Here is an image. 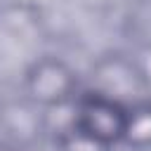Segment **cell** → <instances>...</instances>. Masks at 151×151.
<instances>
[{"label":"cell","mask_w":151,"mask_h":151,"mask_svg":"<svg viewBox=\"0 0 151 151\" xmlns=\"http://www.w3.org/2000/svg\"><path fill=\"white\" fill-rule=\"evenodd\" d=\"M149 87L144 85L132 57L123 54H104L92 66V92L106 94L120 104H132L144 99V92Z\"/></svg>","instance_id":"cell-3"},{"label":"cell","mask_w":151,"mask_h":151,"mask_svg":"<svg viewBox=\"0 0 151 151\" xmlns=\"http://www.w3.org/2000/svg\"><path fill=\"white\" fill-rule=\"evenodd\" d=\"M54 144H57V151H111L113 149L106 142H101V139L92 137L90 132L80 130L78 125H73L71 120L57 130Z\"/></svg>","instance_id":"cell-5"},{"label":"cell","mask_w":151,"mask_h":151,"mask_svg":"<svg viewBox=\"0 0 151 151\" xmlns=\"http://www.w3.org/2000/svg\"><path fill=\"white\" fill-rule=\"evenodd\" d=\"M21 87L26 99L38 109H64L71 106L80 94L78 71L61 57H38L33 59L24 76Z\"/></svg>","instance_id":"cell-1"},{"label":"cell","mask_w":151,"mask_h":151,"mask_svg":"<svg viewBox=\"0 0 151 151\" xmlns=\"http://www.w3.org/2000/svg\"><path fill=\"white\" fill-rule=\"evenodd\" d=\"M71 111H73L71 113L73 125L106 142L109 146L120 144L125 127V111H127L125 104L90 90L85 94H78V99L71 104Z\"/></svg>","instance_id":"cell-2"},{"label":"cell","mask_w":151,"mask_h":151,"mask_svg":"<svg viewBox=\"0 0 151 151\" xmlns=\"http://www.w3.org/2000/svg\"><path fill=\"white\" fill-rule=\"evenodd\" d=\"M120 144L134 151H151V97L127 104Z\"/></svg>","instance_id":"cell-4"},{"label":"cell","mask_w":151,"mask_h":151,"mask_svg":"<svg viewBox=\"0 0 151 151\" xmlns=\"http://www.w3.org/2000/svg\"><path fill=\"white\" fill-rule=\"evenodd\" d=\"M132 61H134V66H137L144 85L151 90V40H146V42L137 50V54L132 57Z\"/></svg>","instance_id":"cell-6"}]
</instances>
